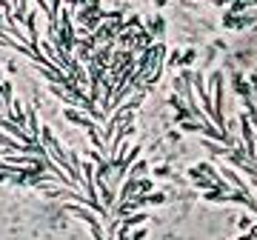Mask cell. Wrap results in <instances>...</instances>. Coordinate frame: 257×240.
Wrapping results in <instances>:
<instances>
[{"instance_id": "6da1fadb", "label": "cell", "mask_w": 257, "mask_h": 240, "mask_svg": "<svg viewBox=\"0 0 257 240\" xmlns=\"http://www.w3.org/2000/svg\"><path fill=\"white\" fill-rule=\"evenodd\" d=\"M211 83H214V114H211V117H214V123H217V126H220L223 132H226V111H223V97H226V94H223V72H214L211 74Z\"/></svg>"}, {"instance_id": "7a4b0ae2", "label": "cell", "mask_w": 257, "mask_h": 240, "mask_svg": "<svg viewBox=\"0 0 257 240\" xmlns=\"http://www.w3.org/2000/svg\"><path fill=\"white\" fill-rule=\"evenodd\" d=\"M254 123H248V117L243 114L240 117V135H243V143H246V152L251 160H257V146H254Z\"/></svg>"}, {"instance_id": "3957f363", "label": "cell", "mask_w": 257, "mask_h": 240, "mask_svg": "<svg viewBox=\"0 0 257 240\" xmlns=\"http://www.w3.org/2000/svg\"><path fill=\"white\" fill-rule=\"evenodd\" d=\"M220 175L226 177V180H231V183L237 186V189H243V192H251V189H248V183H246V180H240L234 169H226V166H220Z\"/></svg>"}, {"instance_id": "277c9868", "label": "cell", "mask_w": 257, "mask_h": 240, "mask_svg": "<svg viewBox=\"0 0 257 240\" xmlns=\"http://www.w3.org/2000/svg\"><path fill=\"white\" fill-rule=\"evenodd\" d=\"M100 206L106 209V214L111 212V206H114V194H111V186L100 183Z\"/></svg>"}, {"instance_id": "5b68a950", "label": "cell", "mask_w": 257, "mask_h": 240, "mask_svg": "<svg viewBox=\"0 0 257 240\" xmlns=\"http://www.w3.org/2000/svg\"><path fill=\"white\" fill-rule=\"evenodd\" d=\"M146 212H135V214H128V217H123V226L126 229H132V226H140V223H146Z\"/></svg>"}, {"instance_id": "8992f818", "label": "cell", "mask_w": 257, "mask_h": 240, "mask_svg": "<svg viewBox=\"0 0 257 240\" xmlns=\"http://www.w3.org/2000/svg\"><path fill=\"white\" fill-rule=\"evenodd\" d=\"M0 100H3V106H12V86L9 83H0Z\"/></svg>"}, {"instance_id": "52a82bcc", "label": "cell", "mask_w": 257, "mask_h": 240, "mask_svg": "<svg viewBox=\"0 0 257 240\" xmlns=\"http://www.w3.org/2000/svg\"><path fill=\"white\" fill-rule=\"evenodd\" d=\"M146 163H143V160H138V163H132V169H128V175L132 177H143V172H146Z\"/></svg>"}, {"instance_id": "ba28073f", "label": "cell", "mask_w": 257, "mask_h": 240, "mask_svg": "<svg viewBox=\"0 0 257 240\" xmlns=\"http://www.w3.org/2000/svg\"><path fill=\"white\" fill-rule=\"evenodd\" d=\"M152 189V183L149 180H138V192H149Z\"/></svg>"}, {"instance_id": "9c48e42d", "label": "cell", "mask_w": 257, "mask_h": 240, "mask_svg": "<svg viewBox=\"0 0 257 240\" xmlns=\"http://www.w3.org/2000/svg\"><path fill=\"white\" fill-rule=\"evenodd\" d=\"M248 83H251V94L257 97V74H251V77H248Z\"/></svg>"}, {"instance_id": "30bf717a", "label": "cell", "mask_w": 257, "mask_h": 240, "mask_svg": "<svg viewBox=\"0 0 257 240\" xmlns=\"http://www.w3.org/2000/svg\"><path fill=\"white\" fill-rule=\"evenodd\" d=\"M192 60H194V52H186V55H183V66H189Z\"/></svg>"}, {"instance_id": "8fae6325", "label": "cell", "mask_w": 257, "mask_h": 240, "mask_svg": "<svg viewBox=\"0 0 257 240\" xmlns=\"http://www.w3.org/2000/svg\"><path fill=\"white\" fill-rule=\"evenodd\" d=\"M149 231L146 229H138V231H132V234H128V237H146Z\"/></svg>"}, {"instance_id": "7c38bea8", "label": "cell", "mask_w": 257, "mask_h": 240, "mask_svg": "<svg viewBox=\"0 0 257 240\" xmlns=\"http://www.w3.org/2000/svg\"><path fill=\"white\" fill-rule=\"evenodd\" d=\"M240 229H251V220L248 217H240Z\"/></svg>"}]
</instances>
